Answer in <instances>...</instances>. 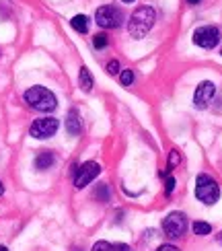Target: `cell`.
Returning <instances> with one entry per match:
<instances>
[{
	"label": "cell",
	"mask_w": 222,
	"mask_h": 251,
	"mask_svg": "<svg viewBox=\"0 0 222 251\" xmlns=\"http://www.w3.org/2000/svg\"><path fill=\"white\" fill-rule=\"evenodd\" d=\"M23 99H25L27 105L31 109H35V111L48 113V111H54L58 107V99H56L54 93H51L49 89H46V87H39V85L27 89Z\"/></svg>",
	"instance_id": "6da1fadb"
},
{
	"label": "cell",
	"mask_w": 222,
	"mask_h": 251,
	"mask_svg": "<svg viewBox=\"0 0 222 251\" xmlns=\"http://www.w3.org/2000/svg\"><path fill=\"white\" fill-rule=\"evenodd\" d=\"M156 21V13L150 6H138L132 13L130 17V23H128V31L134 39H142L148 35V31L152 29Z\"/></svg>",
	"instance_id": "7a4b0ae2"
},
{
	"label": "cell",
	"mask_w": 222,
	"mask_h": 251,
	"mask_svg": "<svg viewBox=\"0 0 222 251\" xmlns=\"http://www.w3.org/2000/svg\"><path fill=\"white\" fill-rule=\"evenodd\" d=\"M196 196H197V200L204 202L206 206L216 204L218 198H220V185H218V181L214 179V177L206 175V173L197 175V179H196Z\"/></svg>",
	"instance_id": "3957f363"
},
{
	"label": "cell",
	"mask_w": 222,
	"mask_h": 251,
	"mask_svg": "<svg viewBox=\"0 0 222 251\" xmlns=\"http://www.w3.org/2000/svg\"><path fill=\"white\" fill-rule=\"evenodd\" d=\"M95 21H97V25L103 27V29H115L123 23V13L118 8V6H99L97 13H95Z\"/></svg>",
	"instance_id": "277c9868"
},
{
	"label": "cell",
	"mask_w": 222,
	"mask_h": 251,
	"mask_svg": "<svg viewBox=\"0 0 222 251\" xmlns=\"http://www.w3.org/2000/svg\"><path fill=\"white\" fill-rule=\"evenodd\" d=\"M187 231V216L183 212H171L165 221H163V233L169 239H177L183 237V233Z\"/></svg>",
	"instance_id": "5b68a950"
},
{
	"label": "cell",
	"mask_w": 222,
	"mask_h": 251,
	"mask_svg": "<svg viewBox=\"0 0 222 251\" xmlns=\"http://www.w3.org/2000/svg\"><path fill=\"white\" fill-rule=\"evenodd\" d=\"M218 41H220V31L214 25H204V27H197L194 31V44L204 48V50L216 48Z\"/></svg>",
	"instance_id": "8992f818"
},
{
	"label": "cell",
	"mask_w": 222,
	"mask_h": 251,
	"mask_svg": "<svg viewBox=\"0 0 222 251\" xmlns=\"http://www.w3.org/2000/svg\"><path fill=\"white\" fill-rule=\"evenodd\" d=\"M58 128H60V122L56 118H39L31 124L29 134L37 140H46V138H51L58 132Z\"/></svg>",
	"instance_id": "52a82bcc"
},
{
	"label": "cell",
	"mask_w": 222,
	"mask_h": 251,
	"mask_svg": "<svg viewBox=\"0 0 222 251\" xmlns=\"http://www.w3.org/2000/svg\"><path fill=\"white\" fill-rule=\"evenodd\" d=\"M99 173H101L99 163L87 161V163L80 165L78 169H76V175H74V187H76V190H82V187H87Z\"/></svg>",
	"instance_id": "ba28073f"
},
{
	"label": "cell",
	"mask_w": 222,
	"mask_h": 251,
	"mask_svg": "<svg viewBox=\"0 0 222 251\" xmlns=\"http://www.w3.org/2000/svg\"><path fill=\"white\" fill-rule=\"evenodd\" d=\"M214 95H216V85H214L212 80L199 82L197 89H196V93H194V105H196L197 109H206L210 103H212Z\"/></svg>",
	"instance_id": "9c48e42d"
},
{
	"label": "cell",
	"mask_w": 222,
	"mask_h": 251,
	"mask_svg": "<svg viewBox=\"0 0 222 251\" xmlns=\"http://www.w3.org/2000/svg\"><path fill=\"white\" fill-rule=\"evenodd\" d=\"M66 130L70 136H78L82 132V122H80V113L76 109H70L66 116Z\"/></svg>",
	"instance_id": "30bf717a"
},
{
	"label": "cell",
	"mask_w": 222,
	"mask_h": 251,
	"mask_svg": "<svg viewBox=\"0 0 222 251\" xmlns=\"http://www.w3.org/2000/svg\"><path fill=\"white\" fill-rule=\"evenodd\" d=\"M54 152L51 151H41L37 156H35V169L37 171H46V169H49L51 165H54Z\"/></svg>",
	"instance_id": "8fae6325"
},
{
	"label": "cell",
	"mask_w": 222,
	"mask_h": 251,
	"mask_svg": "<svg viewBox=\"0 0 222 251\" xmlns=\"http://www.w3.org/2000/svg\"><path fill=\"white\" fill-rule=\"evenodd\" d=\"M93 251H132L125 243H109V241H97L93 245Z\"/></svg>",
	"instance_id": "7c38bea8"
},
{
	"label": "cell",
	"mask_w": 222,
	"mask_h": 251,
	"mask_svg": "<svg viewBox=\"0 0 222 251\" xmlns=\"http://www.w3.org/2000/svg\"><path fill=\"white\" fill-rule=\"evenodd\" d=\"M70 25H72L74 31H78V33H87V31H89V17H87V15H76V17H72Z\"/></svg>",
	"instance_id": "4fadbf2b"
},
{
	"label": "cell",
	"mask_w": 222,
	"mask_h": 251,
	"mask_svg": "<svg viewBox=\"0 0 222 251\" xmlns=\"http://www.w3.org/2000/svg\"><path fill=\"white\" fill-rule=\"evenodd\" d=\"M78 82H80V89H82L84 93H89V91L93 89V76H91V72H89L87 66L80 68V72H78Z\"/></svg>",
	"instance_id": "5bb4252c"
},
{
	"label": "cell",
	"mask_w": 222,
	"mask_h": 251,
	"mask_svg": "<svg viewBox=\"0 0 222 251\" xmlns=\"http://www.w3.org/2000/svg\"><path fill=\"white\" fill-rule=\"evenodd\" d=\"M95 198H97L99 202H109V198H111V194H109V185H105V183H99L97 187H95Z\"/></svg>",
	"instance_id": "9a60e30c"
},
{
	"label": "cell",
	"mask_w": 222,
	"mask_h": 251,
	"mask_svg": "<svg viewBox=\"0 0 222 251\" xmlns=\"http://www.w3.org/2000/svg\"><path fill=\"white\" fill-rule=\"evenodd\" d=\"M192 226H194V233L199 235V237H206V235L212 233V226H210L208 223H202V221H196Z\"/></svg>",
	"instance_id": "2e32d148"
},
{
	"label": "cell",
	"mask_w": 222,
	"mask_h": 251,
	"mask_svg": "<svg viewBox=\"0 0 222 251\" xmlns=\"http://www.w3.org/2000/svg\"><path fill=\"white\" fill-rule=\"evenodd\" d=\"M93 46H95V50H103V48H107V46H109V37L105 35V33H97V35H93Z\"/></svg>",
	"instance_id": "e0dca14e"
},
{
	"label": "cell",
	"mask_w": 222,
	"mask_h": 251,
	"mask_svg": "<svg viewBox=\"0 0 222 251\" xmlns=\"http://www.w3.org/2000/svg\"><path fill=\"white\" fill-rule=\"evenodd\" d=\"M181 163V154H179V151H171V154H169V167H167V171H171V169H175V167Z\"/></svg>",
	"instance_id": "ac0fdd59"
},
{
	"label": "cell",
	"mask_w": 222,
	"mask_h": 251,
	"mask_svg": "<svg viewBox=\"0 0 222 251\" xmlns=\"http://www.w3.org/2000/svg\"><path fill=\"white\" fill-rule=\"evenodd\" d=\"M120 82H122L123 87H130L132 82H134V72H132L130 68H125V70L122 72V75H120Z\"/></svg>",
	"instance_id": "d6986e66"
},
{
	"label": "cell",
	"mask_w": 222,
	"mask_h": 251,
	"mask_svg": "<svg viewBox=\"0 0 222 251\" xmlns=\"http://www.w3.org/2000/svg\"><path fill=\"white\" fill-rule=\"evenodd\" d=\"M175 185H177L175 177H167V181H165V194H167V196H171L173 190H175Z\"/></svg>",
	"instance_id": "ffe728a7"
},
{
	"label": "cell",
	"mask_w": 222,
	"mask_h": 251,
	"mask_svg": "<svg viewBox=\"0 0 222 251\" xmlns=\"http://www.w3.org/2000/svg\"><path fill=\"white\" fill-rule=\"evenodd\" d=\"M107 72H109V75H118V72H120V62L118 60H111L109 64H107Z\"/></svg>",
	"instance_id": "44dd1931"
},
{
	"label": "cell",
	"mask_w": 222,
	"mask_h": 251,
	"mask_svg": "<svg viewBox=\"0 0 222 251\" xmlns=\"http://www.w3.org/2000/svg\"><path fill=\"white\" fill-rule=\"evenodd\" d=\"M156 251H181V249L175 247V245H161V247H158Z\"/></svg>",
	"instance_id": "7402d4cb"
},
{
	"label": "cell",
	"mask_w": 222,
	"mask_h": 251,
	"mask_svg": "<svg viewBox=\"0 0 222 251\" xmlns=\"http://www.w3.org/2000/svg\"><path fill=\"white\" fill-rule=\"evenodd\" d=\"M189 4H197V2H202V0H187Z\"/></svg>",
	"instance_id": "603a6c76"
},
{
	"label": "cell",
	"mask_w": 222,
	"mask_h": 251,
	"mask_svg": "<svg viewBox=\"0 0 222 251\" xmlns=\"http://www.w3.org/2000/svg\"><path fill=\"white\" fill-rule=\"evenodd\" d=\"M4 194V185H2V181H0V196Z\"/></svg>",
	"instance_id": "cb8c5ba5"
},
{
	"label": "cell",
	"mask_w": 222,
	"mask_h": 251,
	"mask_svg": "<svg viewBox=\"0 0 222 251\" xmlns=\"http://www.w3.org/2000/svg\"><path fill=\"white\" fill-rule=\"evenodd\" d=\"M218 243H220V245H222V231H220V233H218Z\"/></svg>",
	"instance_id": "d4e9b609"
},
{
	"label": "cell",
	"mask_w": 222,
	"mask_h": 251,
	"mask_svg": "<svg viewBox=\"0 0 222 251\" xmlns=\"http://www.w3.org/2000/svg\"><path fill=\"white\" fill-rule=\"evenodd\" d=\"M0 251H8V249H6L4 245H0Z\"/></svg>",
	"instance_id": "484cf974"
},
{
	"label": "cell",
	"mask_w": 222,
	"mask_h": 251,
	"mask_svg": "<svg viewBox=\"0 0 222 251\" xmlns=\"http://www.w3.org/2000/svg\"><path fill=\"white\" fill-rule=\"evenodd\" d=\"M122 2H134V0H122Z\"/></svg>",
	"instance_id": "4316f807"
},
{
	"label": "cell",
	"mask_w": 222,
	"mask_h": 251,
	"mask_svg": "<svg viewBox=\"0 0 222 251\" xmlns=\"http://www.w3.org/2000/svg\"><path fill=\"white\" fill-rule=\"evenodd\" d=\"M220 54H222V51H220Z\"/></svg>",
	"instance_id": "83f0119b"
}]
</instances>
